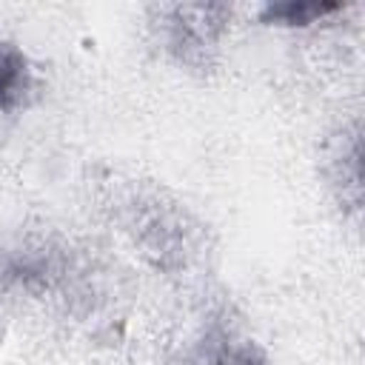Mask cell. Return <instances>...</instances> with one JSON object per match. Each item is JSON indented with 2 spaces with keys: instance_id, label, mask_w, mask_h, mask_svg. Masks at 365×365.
Returning a JSON list of instances; mask_svg holds the SVG:
<instances>
[{
  "instance_id": "1",
  "label": "cell",
  "mask_w": 365,
  "mask_h": 365,
  "mask_svg": "<svg viewBox=\"0 0 365 365\" xmlns=\"http://www.w3.org/2000/svg\"><path fill=\"white\" fill-rule=\"evenodd\" d=\"M231 9L222 3H177L160 9V37L165 51L191 71H208L220 54Z\"/></svg>"
},
{
  "instance_id": "2",
  "label": "cell",
  "mask_w": 365,
  "mask_h": 365,
  "mask_svg": "<svg viewBox=\"0 0 365 365\" xmlns=\"http://www.w3.org/2000/svg\"><path fill=\"white\" fill-rule=\"evenodd\" d=\"M128 231L143 254L163 271H180L197 257V228L185 211L160 197H137L128 205Z\"/></svg>"
},
{
  "instance_id": "3",
  "label": "cell",
  "mask_w": 365,
  "mask_h": 365,
  "mask_svg": "<svg viewBox=\"0 0 365 365\" xmlns=\"http://www.w3.org/2000/svg\"><path fill=\"white\" fill-rule=\"evenodd\" d=\"M185 365H268L265 354L248 336L225 325H208L188 348Z\"/></svg>"
},
{
  "instance_id": "4",
  "label": "cell",
  "mask_w": 365,
  "mask_h": 365,
  "mask_svg": "<svg viewBox=\"0 0 365 365\" xmlns=\"http://www.w3.org/2000/svg\"><path fill=\"white\" fill-rule=\"evenodd\" d=\"M31 66L26 60V54L9 43V40H0V108L3 114H11L17 111L29 94H31Z\"/></svg>"
},
{
  "instance_id": "5",
  "label": "cell",
  "mask_w": 365,
  "mask_h": 365,
  "mask_svg": "<svg viewBox=\"0 0 365 365\" xmlns=\"http://www.w3.org/2000/svg\"><path fill=\"white\" fill-rule=\"evenodd\" d=\"M359 157H362V151H359V131H345L336 143H334V148H331V180H334V185L339 188V197H342V202L345 205H351V208H356L359 205Z\"/></svg>"
},
{
  "instance_id": "6",
  "label": "cell",
  "mask_w": 365,
  "mask_h": 365,
  "mask_svg": "<svg viewBox=\"0 0 365 365\" xmlns=\"http://www.w3.org/2000/svg\"><path fill=\"white\" fill-rule=\"evenodd\" d=\"M339 9V3H271L262 9V20L282 26H308L319 23L328 14H336Z\"/></svg>"
},
{
  "instance_id": "7",
  "label": "cell",
  "mask_w": 365,
  "mask_h": 365,
  "mask_svg": "<svg viewBox=\"0 0 365 365\" xmlns=\"http://www.w3.org/2000/svg\"><path fill=\"white\" fill-rule=\"evenodd\" d=\"M0 114H3V108H0Z\"/></svg>"
}]
</instances>
